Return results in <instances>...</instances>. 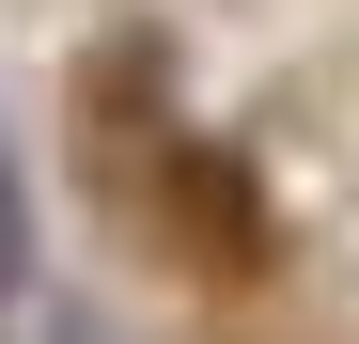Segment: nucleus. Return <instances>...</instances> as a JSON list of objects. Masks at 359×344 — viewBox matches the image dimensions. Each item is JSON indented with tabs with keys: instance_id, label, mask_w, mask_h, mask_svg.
<instances>
[{
	"instance_id": "1",
	"label": "nucleus",
	"mask_w": 359,
	"mask_h": 344,
	"mask_svg": "<svg viewBox=\"0 0 359 344\" xmlns=\"http://www.w3.org/2000/svg\"><path fill=\"white\" fill-rule=\"evenodd\" d=\"M79 157H94V204L141 219L188 282H266L281 219H266V188H250V157L203 141V126H172L141 63H94V79H79Z\"/></svg>"
}]
</instances>
